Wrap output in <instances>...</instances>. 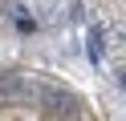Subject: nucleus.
I'll return each mask as SVG.
<instances>
[{
  "label": "nucleus",
  "instance_id": "obj_2",
  "mask_svg": "<svg viewBox=\"0 0 126 121\" xmlns=\"http://www.w3.org/2000/svg\"><path fill=\"white\" fill-rule=\"evenodd\" d=\"M37 89L20 73H0V105H33Z\"/></svg>",
  "mask_w": 126,
  "mask_h": 121
},
{
  "label": "nucleus",
  "instance_id": "obj_3",
  "mask_svg": "<svg viewBox=\"0 0 126 121\" xmlns=\"http://www.w3.org/2000/svg\"><path fill=\"white\" fill-rule=\"evenodd\" d=\"M102 48H106V44H102V28H90V56H94V61L102 56Z\"/></svg>",
  "mask_w": 126,
  "mask_h": 121
},
{
  "label": "nucleus",
  "instance_id": "obj_1",
  "mask_svg": "<svg viewBox=\"0 0 126 121\" xmlns=\"http://www.w3.org/2000/svg\"><path fill=\"white\" fill-rule=\"evenodd\" d=\"M41 101H45V113L53 121H77V97L69 89H57V85H45L41 89Z\"/></svg>",
  "mask_w": 126,
  "mask_h": 121
},
{
  "label": "nucleus",
  "instance_id": "obj_4",
  "mask_svg": "<svg viewBox=\"0 0 126 121\" xmlns=\"http://www.w3.org/2000/svg\"><path fill=\"white\" fill-rule=\"evenodd\" d=\"M122 89H126V73H122Z\"/></svg>",
  "mask_w": 126,
  "mask_h": 121
}]
</instances>
